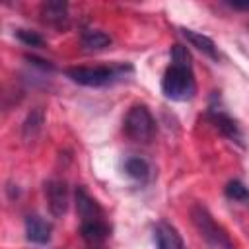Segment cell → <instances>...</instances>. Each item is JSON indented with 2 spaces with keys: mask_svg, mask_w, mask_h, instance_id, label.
<instances>
[{
  "mask_svg": "<svg viewBox=\"0 0 249 249\" xmlns=\"http://www.w3.org/2000/svg\"><path fill=\"white\" fill-rule=\"evenodd\" d=\"M154 241L158 249H185L179 231L167 222H158L154 226Z\"/></svg>",
  "mask_w": 249,
  "mask_h": 249,
  "instance_id": "9c48e42d",
  "label": "cell"
},
{
  "mask_svg": "<svg viewBox=\"0 0 249 249\" xmlns=\"http://www.w3.org/2000/svg\"><path fill=\"white\" fill-rule=\"evenodd\" d=\"M228 6L233 10H249V2H228Z\"/></svg>",
  "mask_w": 249,
  "mask_h": 249,
  "instance_id": "ac0fdd59",
  "label": "cell"
},
{
  "mask_svg": "<svg viewBox=\"0 0 249 249\" xmlns=\"http://www.w3.org/2000/svg\"><path fill=\"white\" fill-rule=\"evenodd\" d=\"M51 233H53V226L37 216V214H31L25 218V237L27 241L35 243V245H47L51 241Z\"/></svg>",
  "mask_w": 249,
  "mask_h": 249,
  "instance_id": "ba28073f",
  "label": "cell"
},
{
  "mask_svg": "<svg viewBox=\"0 0 249 249\" xmlns=\"http://www.w3.org/2000/svg\"><path fill=\"white\" fill-rule=\"evenodd\" d=\"M161 91L171 101H189L196 93V80L187 47L173 45L171 60L161 78Z\"/></svg>",
  "mask_w": 249,
  "mask_h": 249,
  "instance_id": "6da1fadb",
  "label": "cell"
},
{
  "mask_svg": "<svg viewBox=\"0 0 249 249\" xmlns=\"http://www.w3.org/2000/svg\"><path fill=\"white\" fill-rule=\"evenodd\" d=\"M181 33H183V37L193 45V47H196L202 54H206L208 58H212V60H218L220 58V54H218V47H216V43L208 37V35H204V33H200V31H195V29H181Z\"/></svg>",
  "mask_w": 249,
  "mask_h": 249,
  "instance_id": "7c38bea8",
  "label": "cell"
},
{
  "mask_svg": "<svg viewBox=\"0 0 249 249\" xmlns=\"http://www.w3.org/2000/svg\"><path fill=\"white\" fill-rule=\"evenodd\" d=\"M123 169L128 177H132L136 181H146L152 175V165L142 156H128L123 163Z\"/></svg>",
  "mask_w": 249,
  "mask_h": 249,
  "instance_id": "4fadbf2b",
  "label": "cell"
},
{
  "mask_svg": "<svg viewBox=\"0 0 249 249\" xmlns=\"http://www.w3.org/2000/svg\"><path fill=\"white\" fill-rule=\"evenodd\" d=\"M80 233L84 237V241L89 245V247H101L109 235H111V228L109 224L105 222V216L101 218H95V220H86L80 224Z\"/></svg>",
  "mask_w": 249,
  "mask_h": 249,
  "instance_id": "52a82bcc",
  "label": "cell"
},
{
  "mask_svg": "<svg viewBox=\"0 0 249 249\" xmlns=\"http://www.w3.org/2000/svg\"><path fill=\"white\" fill-rule=\"evenodd\" d=\"M76 210H78V216H80L82 222L95 220V218H101L103 216L101 206L97 204L95 198L89 196V193L84 187H78L76 189Z\"/></svg>",
  "mask_w": 249,
  "mask_h": 249,
  "instance_id": "30bf717a",
  "label": "cell"
},
{
  "mask_svg": "<svg viewBox=\"0 0 249 249\" xmlns=\"http://www.w3.org/2000/svg\"><path fill=\"white\" fill-rule=\"evenodd\" d=\"M191 218H193V224L196 226L200 237H202L212 249H233V243H231V239L228 237V233L224 231V228L214 222V218L210 216V212H208L202 204H195V206H193Z\"/></svg>",
  "mask_w": 249,
  "mask_h": 249,
  "instance_id": "3957f363",
  "label": "cell"
},
{
  "mask_svg": "<svg viewBox=\"0 0 249 249\" xmlns=\"http://www.w3.org/2000/svg\"><path fill=\"white\" fill-rule=\"evenodd\" d=\"M45 196H47V204H49V212L54 218H60L66 214L68 210V202H70V195H68V187L64 181L58 179H51L45 183Z\"/></svg>",
  "mask_w": 249,
  "mask_h": 249,
  "instance_id": "5b68a950",
  "label": "cell"
},
{
  "mask_svg": "<svg viewBox=\"0 0 249 249\" xmlns=\"http://www.w3.org/2000/svg\"><path fill=\"white\" fill-rule=\"evenodd\" d=\"M82 45L89 51L105 49L107 45H111V37L105 31H99V29H84L82 31Z\"/></svg>",
  "mask_w": 249,
  "mask_h": 249,
  "instance_id": "5bb4252c",
  "label": "cell"
},
{
  "mask_svg": "<svg viewBox=\"0 0 249 249\" xmlns=\"http://www.w3.org/2000/svg\"><path fill=\"white\" fill-rule=\"evenodd\" d=\"M126 72H132L130 64H113V66H74L66 70V76L88 88H101L124 78Z\"/></svg>",
  "mask_w": 249,
  "mask_h": 249,
  "instance_id": "7a4b0ae2",
  "label": "cell"
},
{
  "mask_svg": "<svg viewBox=\"0 0 249 249\" xmlns=\"http://www.w3.org/2000/svg\"><path fill=\"white\" fill-rule=\"evenodd\" d=\"M208 119H210V123H212V124H214L226 138H230L231 142L241 144V140H243L241 128H239V124H237V123L224 111V107L210 103V107H208Z\"/></svg>",
  "mask_w": 249,
  "mask_h": 249,
  "instance_id": "8992f818",
  "label": "cell"
},
{
  "mask_svg": "<svg viewBox=\"0 0 249 249\" xmlns=\"http://www.w3.org/2000/svg\"><path fill=\"white\" fill-rule=\"evenodd\" d=\"M124 134L136 142H148L156 134V121L146 105H134L128 109L123 121Z\"/></svg>",
  "mask_w": 249,
  "mask_h": 249,
  "instance_id": "277c9868",
  "label": "cell"
},
{
  "mask_svg": "<svg viewBox=\"0 0 249 249\" xmlns=\"http://www.w3.org/2000/svg\"><path fill=\"white\" fill-rule=\"evenodd\" d=\"M14 35H16L23 45H27V47H43V45H45V39H43L37 31H31V29L19 27V29L14 31Z\"/></svg>",
  "mask_w": 249,
  "mask_h": 249,
  "instance_id": "e0dca14e",
  "label": "cell"
},
{
  "mask_svg": "<svg viewBox=\"0 0 249 249\" xmlns=\"http://www.w3.org/2000/svg\"><path fill=\"white\" fill-rule=\"evenodd\" d=\"M224 193H226V196H228L230 200H233V202H241V204H247V202H249V189H247L241 181H237V179L230 181V183L226 185Z\"/></svg>",
  "mask_w": 249,
  "mask_h": 249,
  "instance_id": "2e32d148",
  "label": "cell"
},
{
  "mask_svg": "<svg viewBox=\"0 0 249 249\" xmlns=\"http://www.w3.org/2000/svg\"><path fill=\"white\" fill-rule=\"evenodd\" d=\"M41 16L43 21L54 27H62L68 21V4L62 0H49L41 4Z\"/></svg>",
  "mask_w": 249,
  "mask_h": 249,
  "instance_id": "8fae6325",
  "label": "cell"
},
{
  "mask_svg": "<svg viewBox=\"0 0 249 249\" xmlns=\"http://www.w3.org/2000/svg\"><path fill=\"white\" fill-rule=\"evenodd\" d=\"M41 128H43V111L41 109H33L23 121V132H21L23 140H27V142L35 140L39 136Z\"/></svg>",
  "mask_w": 249,
  "mask_h": 249,
  "instance_id": "9a60e30c",
  "label": "cell"
}]
</instances>
